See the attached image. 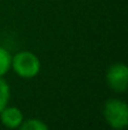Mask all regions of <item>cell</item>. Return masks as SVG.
<instances>
[{
    "label": "cell",
    "mask_w": 128,
    "mask_h": 130,
    "mask_svg": "<svg viewBox=\"0 0 128 130\" xmlns=\"http://www.w3.org/2000/svg\"><path fill=\"white\" fill-rule=\"evenodd\" d=\"M103 115L106 121L114 129L123 130L128 124L127 104L118 99H111L104 104Z\"/></svg>",
    "instance_id": "obj_2"
},
{
    "label": "cell",
    "mask_w": 128,
    "mask_h": 130,
    "mask_svg": "<svg viewBox=\"0 0 128 130\" xmlns=\"http://www.w3.org/2000/svg\"><path fill=\"white\" fill-rule=\"evenodd\" d=\"M11 67V54L4 47H0V77H3Z\"/></svg>",
    "instance_id": "obj_5"
},
{
    "label": "cell",
    "mask_w": 128,
    "mask_h": 130,
    "mask_svg": "<svg viewBox=\"0 0 128 130\" xmlns=\"http://www.w3.org/2000/svg\"><path fill=\"white\" fill-rule=\"evenodd\" d=\"M116 130H121V129H116Z\"/></svg>",
    "instance_id": "obj_8"
},
{
    "label": "cell",
    "mask_w": 128,
    "mask_h": 130,
    "mask_svg": "<svg viewBox=\"0 0 128 130\" xmlns=\"http://www.w3.org/2000/svg\"><path fill=\"white\" fill-rule=\"evenodd\" d=\"M23 112L15 107V106H11V107H5L1 112H0V120L3 123L4 126L9 128V129H16L21 125L23 123Z\"/></svg>",
    "instance_id": "obj_4"
},
{
    "label": "cell",
    "mask_w": 128,
    "mask_h": 130,
    "mask_svg": "<svg viewBox=\"0 0 128 130\" xmlns=\"http://www.w3.org/2000/svg\"><path fill=\"white\" fill-rule=\"evenodd\" d=\"M9 97H10V87L5 80L0 77V112L8 106Z\"/></svg>",
    "instance_id": "obj_6"
},
{
    "label": "cell",
    "mask_w": 128,
    "mask_h": 130,
    "mask_svg": "<svg viewBox=\"0 0 128 130\" xmlns=\"http://www.w3.org/2000/svg\"><path fill=\"white\" fill-rule=\"evenodd\" d=\"M19 128L20 130H49L48 125L39 119H29L25 123H21Z\"/></svg>",
    "instance_id": "obj_7"
},
{
    "label": "cell",
    "mask_w": 128,
    "mask_h": 130,
    "mask_svg": "<svg viewBox=\"0 0 128 130\" xmlns=\"http://www.w3.org/2000/svg\"><path fill=\"white\" fill-rule=\"evenodd\" d=\"M107 82L116 92H124L128 85V68L124 63H114L107 71Z\"/></svg>",
    "instance_id": "obj_3"
},
{
    "label": "cell",
    "mask_w": 128,
    "mask_h": 130,
    "mask_svg": "<svg viewBox=\"0 0 128 130\" xmlns=\"http://www.w3.org/2000/svg\"><path fill=\"white\" fill-rule=\"evenodd\" d=\"M11 67L14 72L23 78H33L40 72L39 58L28 51H23L11 57Z\"/></svg>",
    "instance_id": "obj_1"
}]
</instances>
